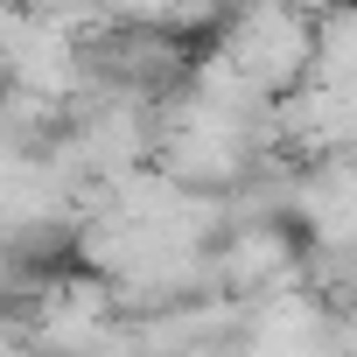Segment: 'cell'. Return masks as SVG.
I'll return each mask as SVG.
<instances>
[{
	"label": "cell",
	"mask_w": 357,
	"mask_h": 357,
	"mask_svg": "<svg viewBox=\"0 0 357 357\" xmlns=\"http://www.w3.org/2000/svg\"><path fill=\"white\" fill-rule=\"evenodd\" d=\"M225 56L238 63V77H252L259 91H273V84H287V77L315 56V36H308V22L287 15V8H252V15L231 29Z\"/></svg>",
	"instance_id": "obj_1"
}]
</instances>
